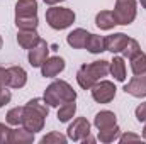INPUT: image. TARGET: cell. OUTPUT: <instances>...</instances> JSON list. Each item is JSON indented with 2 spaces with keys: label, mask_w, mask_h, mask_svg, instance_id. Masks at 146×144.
<instances>
[{
  "label": "cell",
  "mask_w": 146,
  "mask_h": 144,
  "mask_svg": "<svg viewBox=\"0 0 146 144\" xmlns=\"http://www.w3.org/2000/svg\"><path fill=\"white\" fill-rule=\"evenodd\" d=\"M49 114V105L44 98H33L24 105V117H22V127H26L31 132H39L44 129V120Z\"/></svg>",
  "instance_id": "6da1fadb"
},
{
  "label": "cell",
  "mask_w": 146,
  "mask_h": 144,
  "mask_svg": "<svg viewBox=\"0 0 146 144\" xmlns=\"http://www.w3.org/2000/svg\"><path fill=\"white\" fill-rule=\"evenodd\" d=\"M109 66L110 61H106V59H99V61H94L88 65H82L80 70L76 71V81H78L80 88L90 90L99 80H102L104 76H107L110 73Z\"/></svg>",
  "instance_id": "7a4b0ae2"
},
{
  "label": "cell",
  "mask_w": 146,
  "mask_h": 144,
  "mask_svg": "<svg viewBox=\"0 0 146 144\" xmlns=\"http://www.w3.org/2000/svg\"><path fill=\"white\" fill-rule=\"evenodd\" d=\"M42 98L46 100V104L49 107H60L63 104L75 102L76 100V92L73 90V87L68 81H65V80H54L44 90V97Z\"/></svg>",
  "instance_id": "3957f363"
},
{
  "label": "cell",
  "mask_w": 146,
  "mask_h": 144,
  "mask_svg": "<svg viewBox=\"0 0 146 144\" xmlns=\"http://www.w3.org/2000/svg\"><path fill=\"white\" fill-rule=\"evenodd\" d=\"M46 22L51 29L54 31H63V29H68L75 22L76 15L72 9H66V7H56V5H51L48 10H46Z\"/></svg>",
  "instance_id": "277c9868"
},
{
  "label": "cell",
  "mask_w": 146,
  "mask_h": 144,
  "mask_svg": "<svg viewBox=\"0 0 146 144\" xmlns=\"http://www.w3.org/2000/svg\"><path fill=\"white\" fill-rule=\"evenodd\" d=\"M138 3L136 0H115V7H114V17L115 22L119 26H129L133 24V20L136 19V12H138Z\"/></svg>",
  "instance_id": "5b68a950"
},
{
  "label": "cell",
  "mask_w": 146,
  "mask_h": 144,
  "mask_svg": "<svg viewBox=\"0 0 146 144\" xmlns=\"http://www.w3.org/2000/svg\"><path fill=\"white\" fill-rule=\"evenodd\" d=\"M90 92H92V98L97 104H109V102H112L115 98L117 88H115V85L112 81H109V80H99L90 88Z\"/></svg>",
  "instance_id": "8992f818"
},
{
  "label": "cell",
  "mask_w": 146,
  "mask_h": 144,
  "mask_svg": "<svg viewBox=\"0 0 146 144\" xmlns=\"http://www.w3.org/2000/svg\"><path fill=\"white\" fill-rule=\"evenodd\" d=\"M49 58V46L46 41H39L33 49H29V54H27V59H29V65L33 68H41V65Z\"/></svg>",
  "instance_id": "52a82bcc"
},
{
  "label": "cell",
  "mask_w": 146,
  "mask_h": 144,
  "mask_svg": "<svg viewBox=\"0 0 146 144\" xmlns=\"http://www.w3.org/2000/svg\"><path fill=\"white\" fill-rule=\"evenodd\" d=\"M127 95L136 97V98H145L146 97V73L143 75H134L122 88Z\"/></svg>",
  "instance_id": "ba28073f"
},
{
  "label": "cell",
  "mask_w": 146,
  "mask_h": 144,
  "mask_svg": "<svg viewBox=\"0 0 146 144\" xmlns=\"http://www.w3.org/2000/svg\"><path fill=\"white\" fill-rule=\"evenodd\" d=\"M66 132H68L66 136H68L70 141H82L85 136L90 134V122L85 117H76L70 124V127H68Z\"/></svg>",
  "instance_id": "9c48e42d"
},
{
  "label": "cell",
  "mask_w": 146,
  "mask_h": 144,
  "mask_svg": "<svg viewBox=\"0 0 146 144\" xmlns=\"http://www.w3.org/2000/svg\"><path fill=\"white\" fill-rule=\"evenodd\" d=\"M65 59L61 56H49L41 65V75L44 78H56L60 73L65 70Z\"/></svg>",
  "instance_id": "30bf717a"
},
{
  "label": "cell",
  "mask_w": 146,
  "mask_h": 144,
  "mask_svg": "<svg viewBox=\"0 0 146 144\" xmlns=\"http://www.w3.org/2000/svg\"><path fill=\"white\" fill-rule=\"evenodd\" d=\"M27 83V73L22 66L7 68V87L9 88H22Z\"/></svg>",
  "instance_id": "8fae6325"
},
{
  "label": "cell",
  "mask_w": 146,
  "mask_h": 144,
  "mask_svg": "<svg viewBox=\"0 0 146 144\" xmlns=\"http://www.w3.org/2000/svg\"><path fill=\"white\" fill-rule=\"evenodd\" d=\"M37 17V0H17L15 19H33Z\"/></svg>",
  "instance_id": "7c38bea8"
},
{
  "label": "cell",
  "mask_w": 146,
  "mask_h": 144,
  "mask_svg": "<svg viewBox=\"0 0 146 144\" xmlns=\"http://www.w3.org/2000/svg\"><path fill=\"white\" fill-rule=\"evenodd\" d=\"M131 37L126 36L124 32H115L106 37V51H110L112 54L115 53H122V49L126 48V44L129 42Z\"/></svg>",
  "instance_id": "4fadbf2b"
},
{
  "label": "cell",
  "mask_w": 146,
  "mask_h": 144,
  "mask_svg": "<svg viewBox=\"0 0 146 144\" xmlns=\"http://www.w3.org/2000/svg\"><path fill=\"white\" fill-rule=\"evenodd\" d=\"M39 41H41V37L36 29H26V31L19 29V32H17V42L22 49H27V51L33 49Z\"/></svg>",
  "instance_id": "5bb4252c"
},
{
  "label": "cell",
  "mask_w": 146,
  "mask_h": 144,
  "mask_svg": "<svg viewBox=\"0 0 146 144\" xmlns=\"http://www.w3.org/2000/svg\"><path fill=\"white\" fill-rule=\"evenodd\" d=\"M31 143H34V132L27 131L26 127H22V129H10L9 144H31Z\"/></svg>",
  "instance_id": "9a60e30c"
},
{
  "label": "cell",
  "mask_w": 146,
  "mask_h": 144,
  "mask_svg": "<svg viewBox=\"0 0 146 144\" xmlns=\"http://www.w3.org/2000/svg\"><path fill=\"white\" fill-rule=\"evenodd\" d=\"M88 31L78 27V29H73L72 32L66 36V42L68 46L73 48V49H83L85 48V42H87V37H88Z\"/></svg>",
  "instance_id": "2e32d148"
},
{
  "label": "cell",
  "mask_w": 146,
  "mask_h": 144,
  "mask_svg": "<svg viewBox=\"0 0 146 144\" xmlns=\"http://www.w3.org/2000/svg\"><path fill=\"white\" fill-rule=\"evenodd\" d=\"M117 124V115L110 110H100L95 119H94V126L100 131V129H107V127H112Z\"/></svg>",
  "instance_id": "e0dca14e"
},
{
  "label": "cell",
  "mask_w": 146,
  "mask_h": 144,
  "mask_svg": "<svg viewBox=\"0 0 146 144\" xmlns=\"http://www.w3.org/2000/svg\"><path fill=\"white\" fill-rule=\"evenodd\" d=\"M95 26L100 31H110V29H114V26H117L114 12L112 10H100L95 15Z\"/></svg>",
  "instance_id": "ac0fdd59"
},
{
  "label": "cell",
  "mask_w": 146,
  "mask_h": 144,
  "mask_svg": "<svg viewBox=\"0 0 146 144\" xmlns=\"http://www.w3.org/2000/svg\"><path fill=\"white\" fill-rule=\"evenodd\" d=\"M85 49L92 54H99V53L106 51V37L99 36V34H88L87 42H85Z\"/></svg>",
  "instance_id": "d6986e66"
},
{
  "label": "cell",
  "mask_w": 146,
  "mask_h": 144,
  "mask_svg": "<svg viewBox=\"0 0 146 144\" xmlns=\"http://www.w3.org/2000/svg\"><path fill=\"white\" fill-rule=\"evenodd\" d=\"M109 71L117 81H126V63H124V58L114 56L112 61H110Z\"/></svg>",
  "instance_id": "ffe728a7"
},
{
  "label": "cell",
  "mask_w": 146,
  "mask_h": 144,
  "mask_svg": "<svg viewBox=\"0 0 146 144\" xmlns=\"http://www.w3.org/2000/svg\"><path fill=\"white\" fill-rule=\"evenodd\" d=\"M119 136H121V129H119V126L115 124V126L107 127V129H100L97 137H99V141H100V143L109 144V143L117 141V139H119Z\"/></svg>",
  "instance_id": "44dd1931"
},
{
  "label": "cell",
  "mask_w": 146,
  "mask_h": 144,
  "mask_svg": "<svg viewBox=\"0 0 146 144\" xmlns=\"http://www.w3.org/2000/svg\"><path fill=\"white\" fill-rule=\"evenodd\" d=\"M75 112H76V104L75 102H68V104H63L58 107V120L60 122H70L73 117H75Z\"/></svg>",
  "instance_id": "7402d4cb"
},
{
  "label": "cell",
  "mask_w": 146,
  "mask_h": 144,
  "mask_svg": "<svg viewBox=\"0 0 146 144\" xmlns=\"http://www.w3.org/2000/svg\"><path fill=\"white\" fill-rule=\"evenodd\" d=\"M131 70H133V75H143L146 73V54L143 51H139L136 56H133L131 59Z\"/></svg>",
  "instance_id": "603a6c76"
},
{
  "label": "cell",
  "mask_w": 146,
  "mask_h": 144,
  "mask_svg": "<svg viewBox=\"0 0 146 144\" xmlns=\"http://www.w3.org/2000/svg\"><path fill=\"white\" fill-rule=\"evenodd\" d=\"M22 117H24V107H14L7 112L5 120H7L9 126L19 127V126H22Z\"/></svg>",
  "instance_id": "cb8c5ba5"
},
{
  "label": "cell",
  "mask_w": 146,
  "mask_h": 144,
  "mask_svg": "<svg viewBox=\"0 0 146 144\" xmlns=\"http://www.w3.org/2000/svg\"><path fill=\"white\" fill-rule=\"evenodd\" d=\"M68 136H63L61 132H49L44 137H41V144H66Z\"/></svg>",
  "instance_id": "d4e9b609"
},
{
  "label": "cell",
  "mask_w": 146,
  "mask_h": 144,
  "mask_svg": "<svg viewBox=\"0 0 146 144\" xmlns=\"http://www.w3.org/2000/svg\"><path fill=\"white\" fill-rule=\"evenodd\" d=\"M139 51H141L139 42H138L136 39H129V42H127V44H126V48L122 49V54H124V58L131 59V58H133V56H136Z\"/></svg>",
  "instance_id": "484cf974"
},
{
  "label": "cell",
  "mask_w": 146,
  "mask_h": 144,
  "mask_svg": "<svg viewBox=\"0 0 146 144\" xmlns=\"http://www.w3.org/2000/svg\"><path fill=\"white\" fill-rule=\"evenodd\" d=\"M15 26H17V29H22V31H26V29H37L39 19L37 17H33V19H15Z\"/></svg>",
  "instance_id": "4316f807"
},
{
  "label": "cell",
  "mask_w": 146,
  "mask_h": 144,
  "mask_svg": "<svg viewBox=\"0 0 146 144\" xmlns=\"http://www.w3.org/2000/svg\"><path fill=\"white\" fill-rule=\"evenodd\" d=\"M121 144H127V143H139L141 141V136H138V134H134V132H124V134H121L119 136V139H117Z\"/></svg>",
  "instance_id": "83f0119b"
},
{
  "label": "cell",
  "mask_w": 146,
  "mask_h": 144,
  "mask_svg": "<svg viewBox=\"0 0 146 144\" xmlns=\"http://www.w3.org/2000/svg\"><path fill=\"white\" fill-rule=\"evenodd\" d=\"M10 100H12V93H10L9 87L7 85H2L0 87V108L3 107V105H7Z\"/></svg>",
  "instance_id": "f1b7e54d"
},
{
  "label": "cell",
  "mask_w": 146,
  "mask_h": 144,
  "mask_svg": "<svg viewBox=\"0 0 146 144\" xmlns=\"http://www.w3.org/2000/svg\"><path fill=\"white\" fill-rule=\"evenodd\" d=\"M134 115H136V120H138V122H146V102L139 104V105L136 107Z\"/></svg>",
  "instance_id": "f546056e"
},
{
  "label": "cell",
  "mask_w": 146,
  "mask_h": 144,
  "mask_svg": "<svg viewBox=\"0 0 146 144\" xmlns=\"http://www.w3.org/2000/svg\"><path fill=\"white\" fill-rule=\"evenodd\" d=\"M9 134H10V127L0 122V144L9 143Z\"/></svg>",
  "instance_id": "4dcf8cb0"
},
{
  "label": "cell",
  "mask_w": 146,
  "mask_h": 144,
  "mask_svg": "<svg viewBox=\"0 0 146 144\" xmlns=\"http://www.w3.org/2000/svg\"><path fill=\"white\" fill-rule=\"evenodd\" d=\"M2 85H7V70L0 66V87Z\"/></svg>",
  "instance_id": "1f68e13d"
},
{
  "label": "cell",
  "mask_w": 146,
  "mask_h": 144,
  "mask_svg": "<svg viewBox=\"0 0 146 144\" xmlns=\"http://www.w3.org/2000/svg\"><path fill=\"white\" fill-rule=\"evenodd\" d=\"M82 143L83 144H92V143H95V137H92V136H90V134H88V136H85V137H83V139H82Z\"/></svg>",
  "instance_id": "d6a6232c"
},
{
  "label": "cell",
  "mask_w": 146,
  "mask_h": 144,
  "mask_svg": "<svg viewBox=\"0 0 146 144\" xmlns=\"http://www.w3.org/2000/svg\"><path fill=\"white\" fill-rule=\"evenodd\" d=\"M44 3H48V5H56V3H60V2H65V0H42Z\"/></svg>",
  "instance_id": "836d02e7"
},
{
  "label": "cell",
  "mask_w": 146,
  "mask_h": 144,
  "mask_svg": "<svg viewBox=\"0 0 146 144\" xmlns=\"http://www.w3.org/2000/svg\"><path fill=\"white\" fill-rule=\"evenodd\" d=\"M143 139L146 141V122H145V129H143Z\"/></svg>",
  "instance_id": "e575fe53"
},
{
  "label": "cell",
  "mask_w": 146,
  "mask_h": 144,
  "mask_svg": "<svg viewBox=\"0 0 146 144\" xmlns=\"http://www.w3.org/2000/svg\"><path fill=\"white\" fill-rule=\"evenodd\" d=\"M139 2H141V7H143V9H146V0H139Z\"/></svg>",
  "instance_id": "d590c367"
},
{
  "label": "cell",
  "mask_w": 146,
  "mask_h": 144,
  "mask_svg": "<svg viewBox=\"0 0 146 144\" xmlns=\"http://www.w3.org/2000/svg\"><path fill=\"white\" fill-rule=\"evenodd\" d=\"M2 46H3V39H2V36H0V49H2Z\"/></svg>",
  "instance_id": "8d00e7d4"
}]
</instances>
